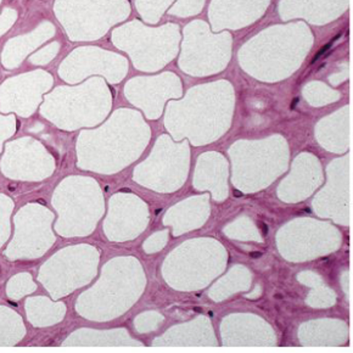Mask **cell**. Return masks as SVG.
<instances>
[{
    "instance_id": "6da1fadb",
    "label": "cell",
    "mask_w": 353,
    "mask_h": 353,
    "mask_svg": "<svg viewBox=\"0 0 353 353\" xmlns=\"http://www.w3.org/2000/svg\"><path fill=\"white\" fill-rule=\"evenodd\" d=\"M54 12L73 42L104 36L116 22L130 15L127 0H55Z\"/></svg>"
},
{
    "instance_id": "7a4b0ae2",
    "label": "cell",
    "mask_w": 353,
    "mask_h": 353,
    "mask_svg": "<svg viewBox=\"0 0 353 353\" xmlns=\"http://www.w3.org/2000/svg\"><path fill=\"white\" fill-rule=\"evenodd\" d=\"M101 83L100 79H92L81 87L54 89L44 97L41 114L61 130H76L92 119Z\"/></svg>"
},
{
    "instance_id": "3957f363",
    "label": "cell",
    "mask_w": 353,
    "mask_h": 353,
    "mask_svg": "<svg viewBox=\"0 0 353 353\" xmlns=\"http://www.w3.org/2000/svg\"><path fill=\"white\" fill-rule=\"evenodd\" d=\"M52 84V74L43 70L6 79L0 85V112H15L23 119L31 117L42 103L43 95L50 90Z\"/></svg>"
},
{
    "instance_id": "277c9868",
    "label": "cell",
    "mask_w": 353,
    "mask_h": 353,
    "mask_svg": "<svg viewBox=\"0 0 353 353\" xmlns=\"http://www.w3.org/2000/svg\"><path fill=\"white\" fill-rule=\"evenodd\" d=\"M127 61L120 55L99 48H78L59 68V76L68 83H77L92 73H103L111 82H120L127 73Z\"/></svg>"
},
{
    "instance_id": "5b68a950",
    "label": "cell",
    "mask_w": 353,
    "mask_h": 353,
    "mask_svg": "<svg viewBox=\"0 0 353 353\" xmlns=\"http://www.w3.org/2000/svg\"><path fill=\"white\" fill-rule=\"evenodd\" d=\"M19 163L20 166L11 168L4 174L12 179L42 181L52 176L55 170V162L47 149L32 138H22L6 144L1 171Z\"/></svg>"
},
{
    "instance_id": "8992f818",
    "label": "cell",
    "mask_w": 353,
    "mask_h": 353,
    "mask_svg": "<svg viewBox=\"0 0 353 353\" xmlns=\"http://www.w3.org/2000/svg\"><path fill=\"white\" fill-rule=\"evenodd\" d=\"M42 210L43 208L41 206H30L31 224H28L22 210L16 214L15 222L22 224L25 228L28 229L30 234L16 232L15 239L4 252L6 257H9L10 260L37 259L43 256L48 249L52 248V243L55 241V236L50 230V223L54 219V214L43 219L41 224H37V219Z\"/></svg>"
},
{
    "instance_id": "52a82bcc",
    "label": "cell",
    "mask_w": 353,
    "mask_h": 353,
    "mask_svg": "<svg viewBox=\"0 0 353 353\" xmlns=\"http://www.w3.org/2000/svg\"><path fill=\"white\" fill-rule=\"evenodd\" d=\"M55 26L52 22L43 21L36 30L9 39L1 52V63L8 70H14L21 65L28 54L34 52L42 44L55 36Z\"/></svg>"
},
{
    "instance_id": "ba28073f",
    "label": "cell",
    "mask_w": 353,
    "mask_h": 353,
    "mask_svg": "<svg viewBox=\"0 0 353 353\" xmlns=\"http://www.w3.org/2000/svg\"><path fill=\"white\" fill-rule=\"evenodd\" d=\"M63 303L54 305L46 297H33L27 299L26 310H36V311L27 312V317L31 321L32 325L34 327H47L57 324L63 317Z\"/></svg>"
},
{
    "instance_id": "9c48e42d",
    "label": "cell",
    "mask_w": 353,
    "mask_h": 353,
    "mask_svg": "<svg viewBox=\"0 0 353 353\" xmlns=\"http://www.w3.org/2000/svg\"><path fill=\"white\" fill-rule=\"evenodd\" d=\"M37 285L32 281L31 274L28 273H21L14 276L6 286V292L8 296L11 300H20L21 297L25 296L27 294H31L36 290Z\"/></svg>"
},
{
    "instance_id": "30bf717a",
    "label": "cell",
    "mask_w": 353,
    "mask_h": 353,
    "mask_svg": "<svg viewBox=\"0 0 353 353\" xmlns=\"http://www.w3.org/2000/svg\"><path fill=\"white\" fill-rule=\"evenodd\" d=\"M14 208L11 199L0 195V246L10 235V213Z\"/></svg>"
},
{
    "instance_id": "8fae6325",
    "label": "cell",
    "mask_w": 353,
    "mask_h": 353,
    "mask_svg": "<svg viewBox=\"0 0 353 353\" xmlns=\"http://www.w3.org/2000/svg\"><path fill=\"white\" fill-rule=\"evenodd\" d=\"M60 50V43L52 42L48 44L47 47L42 48L41 50L34 52L30 57V63L34 66H44L52 63Z\"/></svg>"
},
{
    "instance_id": "7c38bea8",
    "label": "cell",
    "mask_w": 353,
    "mask_h": 353,
    "mask_svg": "<svg viewBox=\"0 0 353 353\" xmlns=\"http://www.w3.org/2000/svg\"><path fill=\"white\" fill-rule=\"evenodd\" d=\"M16 130H17V122L14 114H8V116L0 114V152L3 149V141L15 134Z\"/></svg>"
},
{
    "instance_id": "4fadbf2b",
    "label": "cell",
    "mask_w": 353,
    "mask_h": 353,
    "mask_svg": "<svg viewBox=\"0 0 353 353\" xmlns=\"http://www.w3.org/2000/svg\"><path fill=\"white\" fill-rule=\"evenodd\" d=\"M19 17V14L12 8H4L0 15V37L4 36L6 32L10 30Z\"/></svg>"
},
{
    "instance_id": "5bb4252c",
    "label": "cell",
    "mask_w": 353,
    "mask_h": 353,
    "mask_svg": "<svg viewBox=\"0 0 353 353\" xmlns=\"http://www.w3.org/2000/svg\"><path fill=\"white\" fill-rule=\"evenodd\" d=\"M251 257H252V259H259V257H262V252H259V251L252 252V254H251Z\"/></svg>"
},
{
    "instance_id": "9a60e30c",
    "label": "cell",
    "mask_w": 353,
    "mask_h": 353,
    "mask_svg": "<svg viewBox=\"0 0 353 353\" xmlns=\"http://www.w3.org/2000/svg\"><path fill=\"white\" fill-rule=\"evenodd\" d=\"M261 228L263 229V234H265V235L268 234V229H267V225H265V223L261 224Z\"/></svg>"
},
{
    "instance_id": "2e32d148",
    "label": "cell",
    "mask_w": 353,
    "mask_h": 353,
    "mask_svg": "<svg viewBox=\"0 0 353 353\" xmlns=\"http://www.w3.org/2000/svg\"><path fill=\"white\" fill-rule=\"evenodd\" d=\"M234 194L236 198H241L243 196V192H240L239 190H234Z\"/></svg>"
},
{
    "instance_id": "e0dca14e",
    "label": "cell",
    "mask_w": 353,
    "mask_h": 353,
    "mask_svg": "<svg viewBox=\"0 0 353 353\" xmlns=\"http://www.w3.org/2000/svg\"><path fill=\"white\" fill-rule=\"evenodd\" d=\"M297 101H299V99L294 100V103L291 104V109H294V108H295V105L297 104Z\"/></svg>"
},
{
    "instance_id": "ac0fdd59",
    "label": "cell",
    "mask_w": 353,
    "mask_h": 353,
    "mask_svg": "<svg viewBox=\"0 0 353 353\" xmlns=\"http://www.w3.org/2000/svg\"><path fill=\"white\" fill-rule=\"evenodd\" d=\"M0 4H1V0H0Z\"/></svg>"
}]
</instances>
